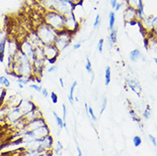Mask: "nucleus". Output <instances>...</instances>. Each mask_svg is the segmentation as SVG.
<instances>
[{"mask_svg": "<svg viewBox=\"0 0 157 156\" xmlns=\"http://www.w3.org/2000/svg\"><path fill=\"white\" fill-rule=\"evenodd\" d=\"M39 3L44 11L58 12L63 16L71 14L75 6L70 0H39Z\"/></svg>", "mask_w": 157, "mask_h": 156, "instance_id": "f257e3e1", "label": "nucleus"}, {"mask_svg": "<svg viewBox=\"0 0 157 156\" xmlns=\"http://www.w3.org/2000/svg\"><path fill=\"white\" fill-rule=\"evenodd\" d=\"M35 32H37V34L39 36V39L41 40L44 46H45L47 44H54L56 38V34L58 32L56 29H54L50 25H48L44 21L38 25Z\"/></svg>", "mask_w": 157, "mask_h": 156, "instance_id": "f03ea898", "label": "nucleus"}, {"mask_svg": "<svg viewBox=\"0 0 157 156\" xmlns=\"http://www.w3.org/2000/svg\"><path fill=\"white\" fill-rule=\"evenodd\" d=\"M64 19L65 16L56 11H44L43 21L56 29V31L64 30Z\"/></svg>", "mask_w": 157, "mask_h": 156, "instance_id": "7ed1b4c3", "label": "nucleus"}, {"mask_svg": "<svg viewBox=\"0 0 157 156\" xmlns=\"http://www.w3.org/2000/svg\"><path fill=\"white\" fill-rule=\"evenodd\" d=\"M74 34L69 32L66 31L65 29L59 31L56 34V38L55 39L54 44L57 47L60 52H63L64 50H66L72 43Z\"/></svg>", "mask_w": 157, "mask_h": 156, "instance_id": "20e7f679", "label": "nucleus"}, {"mask_svg": "<svg viewBox=\"0 0 157 156\" xmlns=\"http://www.w3.org/2000/svg\"><path fill=\"white\" fill-rule=\"evenodd\" d=\"M44 56L46 58V63H49L51 65H54L56 63L57 58L61 53L54 44L44 46Z\"/></svg>", "mask_w": 157, "mask_h": 156, "instance_id": "39448f33", "label": "nucleus"}, {"mask_svg": "<svg viewBox=\"0 0 157 156\" xmlns=\"http://www.w3.org/2000/svg\"><path fill=\"white\" fill-rule=\"evenodd\" d=\"M79 27H80V23L75 18V16L73 14V12L71 14H69V15L65 16V19H64V29L66 31L69 32L73 33L75 35V33L78 31Z\"/></svg>", "mask_w": 157, "mask_h": 156, "instance_id": "423d86ee", "label": "nucleus"}, {"mask_svg": "<svg viewBox=\"0 0 157 156\" xmlns=\"http://www.w3.org/2000/svg\"><path fill=\"white\" fill-rule=\"evenodd\" d=\"M20 49H21V51H22L25 55H27V57L31 61L32 63L35 61L36 56L35 51H34L35 48L28 41V39H24V40H22L20 43Z\"/></svg>", "mask_w": 157, "mask_h": 156, "instance_id": "0eeeda50", "label": "nucleus"}, {"mask_svg": "<svg viewBox=\"0 0 157 156\" xmlns=\"http://www.w3.org/2000/svg\"><path fill=\"white\" fill-rule=\"evenodd\" d=\"M23 113H22L21 110L20 109V108H12L9 111L8 114L6 115L5 120L10 124H13V123H15L16 121L21 120V118L23 117Z\"/></svg>", "mask_w": 157, "mask_h": 156, "instance_id": "6e6552de", "label": "nucleus"}, {"mask_svg": "<svg viewBox=\"0 0 157 156\" xmlns=\"http://www.w3.org/2000/svg\"><path fill=\"white\" fill-rule=\"evenodd\" d=\"M46 121H45V119L44 117H39L36 118L33 120L28 122L25 127H24V130H26L27 131H34L36 129L39 128L43 125H46Z\"/></svg>", "mask_w": 157, "mask_h": 156, "instance_id": "1a4fd4ad", "label": "nucleus"}, {"mask_svg": "<svg viewBox=\"0 0 157 156\" xmlns=\"http://www.w3.org/2000/svg\"><path fill=\"white\" fill-rule=\"evenodd\" d=\"M16 108H20V109L22 111L23 114H26L28 112L37 108V105L33 101L28 100V99H21Z\"/></svg>", "mask_w": 157, "mask_h": 156, "instance_id": "9d476101", "label": "nucleus"}, {"mask_svg": "<svg viewBox=\"0 0 157 156\" xmlns=\"http://www.w3.org/2000/svg\"><path fill=\"white\" fill-rule=\"evenodd\" d=\"M134 20H137V10L136 9L127 6L124 11V21L126 24H128Z\"/></svg>", "mask_w": 157, "mask_h": 156, "instance_id": "9b49d317", "label": "nucleus"}, {"mask_svg": "<svg viewBox=\"0 0 157 156\" xmlns=\"http://www.w3.org/2000/svg\"><path fill=\"white\" fill-rule=\"evenodd\" d=\"M40 144L42 146V148L45 149L46 153L49 152V151H52L53 150V144H54V138L51 136V134L41 138L40 139Z\"/></svg>", "mask_w": 157, "mask_h": 156, "instance_id": "f8f14e48", "label": "nucleus"}, {"mask_svg": "<svg viewBox=\"0 0 157 156\" xmlns=\"http://www.w3.org/2000/svg\"><path fill=\"white\" fill-rule=\"evenodd\" d=\"M39 117H44L43 113L41 112V110L39 109V108L37 106V108H34L33 110H32L30 112H28L26 114L23 115V119L25 120V121L28 123L29 121L33 120H34L36 118H39Z\"/></svg>", "mask_w": 157, "mask_h": 156, "instance_id": "ddd939ff", "label": "nucleus"}, {"mask_svg": "<svg viewBox=\"0 0 157 156\" xmlns=\"http://www.w3.org/2000/svg\"><path fill=\"white\" fill-rule=\"evenodd\" d=\"M109 42L110 46H112L113 44H116L117 42V30L113 28L112 30H110V34L109 36Z\"/></svg>", "mask_w": 157, "mask_h": 156, "instance_id": "4468645a", "label": "nucleus"}, {"mask_svg": "<svg viewBox=\"0 0 157 156\" xmlns=\"http://www.w3.org/2000/svg\"><path fill=\"white\" fill-rule=\"evenodd\" d=\"M78 86V82L75 80L73 82L72 84V86H71L70 88V91H69V95H68V101L70 102L71 104L73 105V103H74V101H75V97H74V94H75V88H76V86Z\"/></svg>", "mask_w": 157, "mask_h": 156, "instance_id": "2eb2a0df", "label": "nucleus"}, {"mask_svg": "<svg viewBox=\"0 0 157 156\" xmlns=\"http://www.w3.org/2000/svg\"><path fill=\"white\" fill-rule=\"evenodd\" d=\"M140 56H141V52H140L139 50H137V49L132 51L129 54L130 60L132 61V62H136V61H137Z\"/></svg>", "mask_w": 157, "mask_h": 156, "instance_id": "dca6fc26", "label": "nucleus"}, {"mask_svg": "<svg viewBox=\"0 0 157 156\" xmlns=\"http://www.w3.org/2000/svg\"><path fill=\"white\" fill-rule=\"evenodd\" d=\"M115 24V14L114 11H110L109 14V30H112L114 28Z\"/></svg>", "mask_w": 157, "mask_h": 156, "instance_id": "f3484780", "label": "nucleus"}, {"mask_svg": "<svg viewBox=\"0 0 157 156\" xmlns=\"http://www.w3.org/2000/svg\"><path fill=\"white\" fill-rule=\"evenodd\" d=\"M105 86H108L111 82V67L108 66L105 69Z\"/></svg>", "mask_w": 157, "mask_h": 156, "instance_id": "a211bd4d", "label": "nucleus"}, {"mask_svg": "<svg viewBox=\"0 0 157 156\" xmlns=\"http://www.w3.org/2000/svg\"><path fill=\"white\" fill-rule=\"evenodd\" d=\"M63 149V143H61V141H57L56 142V147H55V148H53V153L56 155H61L62 154V151Z\"/></svg>", "mask_w": 157, "mask_h": 156, "instance_id": "6ab92c4d", "label": "nucleus"}, {"mask_svg": "<svg viewBox=\"0 0 157 156\" xmlns=\"http://www.w3.org/2000/svg\"><path fill=\"white\" fill-rule=\"evenodd\" d=\"M52 113H53V116H54V117H55V119H56V125H57V126H58L60 130H62V129L63 128V124H64V122H65V121L63 120V118L59 117L58 114L56 113V112L53 111Z\"/></svg>", "mask_w": 157, "mask_h": 156, "instance_id": "aec40b11", "label": "nucleus"}, {"mask_svg": "<svg viewBox=\"0 0 157 156\" xmlns=\"http://www.w3.org/2000/svg\"><path fill=\"white\" fill-rule=\"evenodd\" d=\"M0 85L5 88H8L10 86V81L5 76H1L0 77Z\"/></svg>", "mask_w": 157, "mask_h": 156, "instance_id": "412c9836", "label": "nucleus"}, {"mask_svg": "<svg viewBox=\"0 0 157 156\" xmlns=\"http://www.w3.org/2000/svg\"><path fill=\"white\" fill-rule=\"evenodd\" d=\"M129 114L131 115V117L132 118L133 121H136L137 123H140V122H141V119H140V117L137 115V113L135 112V110L134 109H130Z\"/></svg>", "mask_w": 157, "mask_h": 156, "instance_id": "4be33fe9", "label": "nucleus"}, {"mask_svg": "<svg viewBox=\"0 0 157 156\" xmlns=\"http://www.w3.org/2000/svg\"><path fill=\"white\" fill-rule=\"evenodd\" d=\"M150 116H151V108H150L149 105H147L146 108L143 113V117L144 118L145 120H149Z\"/></svg>", "mask_w": 157, "mask_h": 156, "instance_id": "5701e85b", "label": "nucleus"}, {"mask_svg": "<svg viewBox=\"0 0 157 156\" xmlns=\"http://www.w3.org/2000/svg\"><path fill=\"white\" fill-rule=\"evenodd\" d=\"M85 67H86V70L88 74L92 73V64H91V62L89 57H86V63Z\"/></svg>", "mask_w": 157, "mask_h": 156, "instance_id": "b1692460", "label": "nucleus"}, {"mask_svg": "<svg viewBox=\"0 0 157 156\" xmlns=\"http://www.w3.org/2000/svg\"><path fill=\"white\" fill-rule=\"evenodd\" d=\"M134 147H139L142 144V138L139 136H135L132 139Z\"/></svg>", "mask_w": 157, "mask_h": 156, "instance_id": "393cba45", "label": "nucleus"}, {"mask_svg": "<svg viewBox=\"0 0 157 156\" xmlns=\"http://www.w3.org/2000/svg\"><path fill=\"white\" fill-rule=\"evenodd\" d=\"M17 83L18 84H22L23 86H26V85H28V83L31 81V78H30V77L29 78H17Z\"/></svg>", "mask_w": 157, "mask_h": 156, "instance_id": "a878e982", "label": "nucleus"}, {"mask_svg": "<svg viewBox=\"0 0 157 156\" xmlns=\"http://www.w3.org/2000/svg\"><path fill=\"white\" fill-rule=\"evenodd\" d=\"M50 97H51V101H52L54 104H56V103L58 102V95L56 93V92H54V91H51Z\"/></svg>", "mask_w": 157, "mask_h": 156, "instance_id": "bb28decb", "label": "nucleus"}, {"mask_svg": "<svg viewBox=\"0 0 157 156\" xmlns=\"http://www.w3.org/2000/svg\"><path fill=\"white\" fill-rule=\"evenodd\" d=\"M88 114L90 115V118L92 119V120L93 121H97V116L95 115L94 111H93V108H92V107H88Z\"/></svg>", "mask_w": 157, "mask_h": 156, "instance_id": "cd10ccee", "label": "nucleus"}, {"mask_svg": "<svg viewBox=\"0 0 157 156\" xmlns=\"http://www.w3.org/2000/svg\"><path fill=\"white\" fill-rule=\"evenodd\" d=\"M107 102H108V99H107V97H104L103 98V100H102V107H101V110H100V115H102V113H103V112L106 109Z\"/></svg>", "mask_w": 157, "mask_h": 156, "instance_id": "c85d7f7f", "label": "nucleus"}, {"mask_svg": "<svg viewBox=\"0 0 157 156\" xmlns=\"http://www.w3.org/2000/svg\"><path fill=\"white\" fill-rule=\"evenodd\" d=\"M103 44H104V39H100L99 41H98V51L99 53H102V51H103Z\"/></svg>", "mask_w": 157, "mask_h": 156, "instance_id": "c756f323", "label": "nucleus"}, {"mask_svg": "<svg viewBox=\"0 0 157 156\" xmlns=\"http://www.w3.org/2000/svg\"><path fill=\"white\" fill-rule=\"evenodd\" d=\"M100 23H101V16H100V15H97L96 18H95L93 27H94L95 28H98V26L100 25Z\"/></svg>", "mask_w": 157, "mask_h": 156, "instance_id": "7c9ffc66", "label": "nucleus"}, {"mask_svg": "<svg viewBox=\"0 0 157 156\" xmlns=\"http://www.w3.org/2000/svg\"><path fill=\"white\" fill-rule=\"evenodd\" d=\"M29 87L32 88V89H33V90H35L37 92H41L42 88H43L41 86H38V85H35V84H32V85L29 86Z\"/></svg>", "mask_w": 157, "mask_h": 156, "instance_id": "2f4dec72", "label": "nucleus"}, {"mask_svg": "<svg viewBox=\"0 0 157 156\" xmlns=\"http://www.w3.org/2000/svg\"><path fill=\"white\" fill-rule=\"evenodd\" d=\"M62 107H63V120L65 121L66 118H67V107L64 103L62 105Z\"/></svg>", "mask_w": 157, "mask_h": 156, "instance_id": "473e14b6", "label": "nucleus"}, {"mask_svg": "<svg viewBox=\"0 0 157 156\" xmlns=\"http://www.w3.org/2000/svg\"><path fill=\"white\" fill-rule=\"evenodd\" d=\"M149 140H150V142L153 143V145L155 146V147H157V141H156V138L154 137L153 135H151V134H149Z\"/></svg>", "mask_w": 157, "mask_h": 156, "instance_id": "72a5a7b5", "label": "nucleus"}, {"mask_svg": "<svg viewBox=\"0 0 157 156\" xmlns=\"http://www.w3.org/2000/svg\"><path fill=\"white\" fill-rule=\"evenodd\" d=\"M57 68H58L57 66H56L55 64H54V65H51V66L48 68L47 72L48 73H53V72H55V71L57 70Z\"/></svg>", "mask_w": 157, "mask_h": 156, "instance_id": "f704fd0d", "label": "nucleus"}, {"mask_svg": "<svg viewBox=\"0 0 157 156\" xmlns=\"http://www.w3.org/2000/svg\"><path fill=\"white\" fill-rule=\"evenodd\" d=\"M41 94L43 95L44 97L47 98L49 97V92H48V90L46 88H42V90H41Z\"/></svg>", "mask_w": 157, "mask_h": 156, "instance_id": "c9c22d12", "label": "nucleus"}, {"mask_svg": "<svg viewBox=\"0 0 157 156\" xmlns=\"http://www.w3.org/2000/svg\"><path fill=\"white\" fill-rule=\"evenodd\" d=\"M75 143H76V149H77V152H78V156H81L83 154L82 151H81V149H80V148H79V146H78V143H77V141L76 140H75Z\"/></svg>", "mask_w": 157, "mask_h": 156, "instance_id": "e433bc0d", "label": "nucleus"}, {"mask_svg": "<svg viewBox=\"0 0 157 156\" xmlns=\"http://www.w3.org/2000/svg\"><path fill=\"white\" fill-rule=\"evenodd\" d=\"M117 4H118L117 0H111V1H110V5H111V7L114 9V10Z\"/></svg>", "mask_w": 157, "mask_h": 156, "instance_id": "4c0bfd02", "label": "nucleus"}, {"mask_svg": "<svg viewBox=\"0 0 157 156\" xmlns=\"http://www.w3.org/2000/svg\"><path fill=\"white\" fill-rule=\"evenodd\" d=\"M80 47H81V43L75 44H74V46H73V50H74V51H76V50H78Z\"/></svg>", "mask_w": 157, "mask_h": 156, "instance_id": "58836bf2", "label": "nucleus"}, {"mask_svg": "<svg viewBox=\"0 0 157 156\" xmlns=\"http://www.w3.org/2000/svg\"><path fill=\"white\" fill-rule=\"evenodd\" d=\"M71 2L74 4H83L84 0H70Z\"/></svg>", "mask_w": 157, "mask_h": 156, "instance_id": "ea45409f", "label": "nucleus"}, {"mask_svg": "<svg viewBox=\"0 0 157 156\" xmlns=\"http://www.w3.org/2000/svg\"><path fill=\"white\" fill-rule=\"evenodd\" d=\"M121 4L118 3V4H116V6H115V8H114V10H115V11H119V10H121Z\"/></svg>", "mask_w": 157, "mask_h": 156, "instance_id": "a19ab883", "label": "nucleus"}, {"mask_svg": "<svg viewBox=\"0 0 157 156\" xmlns=\"http://www.w3.org/2000/svg\"><path fill=\"white\" fill-rule=\"evenodd\" d=\"M59 82H60V85L62 86V88H64V80H63V78H59Z\"/></svg>", "mask_w": 157, "mask_h": 156, "instance_id": "79ce46f5", "label": "nucleus"}, {"mask_svg": "<svg viewBox=\"0 0 157 156\" xmlns=\"http://www.w3.org/2000/svg\"><path fill=\"white\" fill-rule=\"evenodd\" d=\"M94 78H95V74L93 73V71H92V75H91V79H90V85L92 86V84L94 82Z\"/></svg>", "mask_w": 157, "mask_h": 156, "instance_id": "37998d69", "label": "nucleus"}, {"mask_svg": "<svg viewBox=\"0 0 157 156\" xmlns=\"http://www.w3.org/2000/svg\"><path fill=\"white\" fill-rule=\"evenodd\" d=\"M18 86H19L20 89H23L24 88L23 85H22V84H20V83H19V85H18Z\"/></svg>", "mask_w": 157, "mask_h": 156, "instance_id": "c03bdc74", "label": "nucleus"}, {"mask_svg": "<svg viewBox=\"0 0 157 156\" xmlns=\"http://www.w3.org/2000/svg\"><path fill=\"white\" fill-rule=\"evenodd\" d=\"M154 62H155V63L157 65V58H154Z\"/></svg>", "mask_w": 157, "mask_h": 156, "instance_id": "a18cd8bd", "label": "nucleus"}, {"mask_svg": "<svg viewBox=\"0 0 157 156\" xmlns=\"http://www.w3.org/2000/svg\"><path fill=\"white\" fill-rule=\"evenodd\" d=\"M75 101H78V97H75Z\"/></svg>", "mask_w": 157, "mask_h": 156, "instance_id": "49530a36", "label": "nucleus"}]
</instances>
